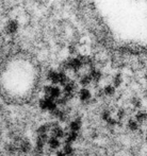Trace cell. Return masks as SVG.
Returning <instances> with one entry per match:
<instances>
[{
    "mask_svg": "<svg viewBox=\"0 0 147 156\" xmlns=\"http://www.w3.org/2000/svg\"><path fill=\"white\" fill-rule=\"evenodd\" d=\"M39 106L42 111L50 112V113H53L56 109H58L57 101L51 100V99L47 98V97H44V98H42L41 100L39 101Z\"/></svg>",
    "mask_w": 147,
    "mask_h": 156,
    "instance_id": "6da1fadb",
    "label": "cell"
},
{
    "mask_svg": "<svg viewBox=\"0 0 147 156\" xmlns=\"http://www.w3.org/2000/svg\"><path fill=\"white\" fill-rule=\"evenodd\" d=\"M44 94L51 100H59L62 96V90L57 85H47L44 87Z\"/></svg>",
    "mask_w": 147,
    "mask_h": 156,
    "instance_id": "7a4b0ae2",
    "label": "cell"
},
{
    "mask_svg": "<svg viewBox=\"0 0 147 156\" xmlns=\"http://www.w3.org/2000/svg\"><path fill=\"white\" fill-rule=\"evenodd\" d=\"M50 134H51L52 137H56L58 139H61V138H64L66 133L64 132L62 126L59 125L58 122H50Z\"/></svg>",
    "mask_w": 147,
    "mask_h": 156,
    "instance_id": "3957f363",
    "label": "cell"
},
{
    "mask_svg": "<svg viewBox=\"0 0 147 156\" xmlns=\"http://www.w3.org/2000/svg\"><path fill=\"white\" fill-rule=\"evenodd\" d=\"M48 135H37L36 137V150L42 151L44 149V147L48 144Z\"/></svg>",
    "mask_w": 147,
    "mask_h": 156,
    "instance_id": "277c9868",
    "label": "cell"
},
{
    "mask_svg": "<svg viewBox=\"0 0 147 156\" xmlns=\"http://www.w3.org/2000/svg\"><path fill=\"white\" fill-rule=\"evenodd\" d=\"M47 146L49 147L51 150H56L57 151V150H59V148L61 147V141H60V139H58V138L50 136L49 139H48Z\"/></svg>",
    "mask_w": 147,
    "mask_h": 156,
    "instance_id": "5b68a950",
    "label": "cell"
},
{
    "mask_svg": "<svg viewBox=\"0 0 147 156\" xmlns=\"http://www.w3.org/2000/svg\"><path fill=\"white\" fill-rule=\"evenodd\" d=\"M77 138H78V133L69 131L68 133H66V135H65V137H64V144H73L77 140Z\"/></svg>",
    "mask_w": 147,
    "mask_h": 156,
    "instance_id": "8992f818",
    "label": "cell"
},
{
    "mask_svg": "<svg viewBox=\"0 0 147 156\" xmlns=\"http://www.w3.org/2000/svg\"><path fill=\"white\" fill-rule=\"evenodd\" d=\"M81 126H82V121H81L80 118H77V119H74L73 121L69 123V131L78 133V132L80 131Z\"/></svg>",
    "mask_w": 147,
    "mask_h": 156,
    "instance_id": "52a82bcc",
    "label": "cell"
},
{
    "mask_svg": "<svg viewBox=\"0 0 147 156\" xmlns=\"http://www.w3.org/2000/svg\"><path fill=\"white\" fill-rule=\"evenodd\" d=\"M78 96H79V99H80L82 102H86V101H89L90 99H91L92 94L87 88H82L79 90Z\"/></svg>",
    "mask_w": 147,
    "mask_h": 156,
    "instance_id": "ba28073f",
    "label": "cell"
},
{
    "mask_svg": "<svg viewBox=\"0 0 147 156\" xmlns=\"http://www.w3.org/2000/svg\"><path fill=\"white\" fill-rule=\"evenodd\" d=\"M37 135H48V133H50V123H45L42 124L37 127L36 131Z\"/></svg>",
    "mask_w": 147,
    "mask_h": 156,
    "instance_id": "9c48e42d",
    "label": "cell"
},
{
    "mask_svg": "<svg viewBox=\"0 0 147 156\" xmlns=\"http://www.w3.org/2000/svg\"><path fill=\"white\" fill-rule=\"evenodd\" d=\"M139 126H140V123L139 122L137 121V119H132V118H131V119H129L128 120V122H127V127H128L129 129H130V131H138V129H139Z\"/></svg>",
    "mask_w": 147,
    "mask_h": 156,
    "instance_id": "30bf717a",
    "label": "cell"
},
{
    "mask_svg": "<svg viewBox=\"0 0 147 156\" xmlns=\"http://www.w3.org/2000/svg\"><path fill=\"white\" fill-rule=\"evenodd\" d=\"M135 119L139 123H144L145 121H147V112L139 111L135 115Z\"/></svg>",
    "mask_w": 147,
    "mask_h": 156,
    "instance_id": "8fae6325",
    "label": "cell"
},
{
    "mask_svg": "<svg viewBox=\"0 0 147 156\" xmlns=\"http://www.w3.org/2000/svg\"><path fill=\"white\" fill-rule=\"evenodd\" d=\"M62 151L65 153V155H66V156H73L75 154V149H74V147L72 146V144H64Z\"/></svg>",
    "mask_w": 147,
    "mask_h": 156,
    "instance_id": "7c38bea8",
    "label": "cell"
},
{
    "mask_svg": "<svg viewBox=\"0 0 147 156\" xmlns=\"http://www.w3.org/2000/svg\"><path fill=\"white\" fill-rule=\"evenodd\" d=\"M20 151L21 152H24V153H27V152H29L30 150H31V144H30L28 140H24L23 142H21V144H20Z\"/></svg>",
    "mask_w": 147,
    "mask_h": 156,
    "instance_id": "4fadbf2b",
    "label": "cell"
},
{
    "mask_svg": "<svg viewBox=\"0 0 147 156\" xmlns=\"http://www.w3.org/2000/svg\"><path fill=\"white\" fill-rule=\"evenodd\" d=\"M104 93L106 96H113L114 93H115V88H114L112 85H107L106 87H105V89H104Z\"/></svg>",
    "mask_w": 147,
    "mask_h": 156,
    "instance_id": "5bb4252c",
    "label": "cell"
},
{
    "mask_svg": "<svg viewBox=\"0 0 147 156\" xmlns=\"http://www.w3.org/2000/svg\"><path fill=\"white\" fill-rule=\"evenodd\" d=\"M101 118H102V120H104V121H108V120H110L111 119V113H110V111H104L102 112V114H101Z\"/></svg>",
    "mask_w": 147,
    "mask_h": 156,
    "instance_id": "9a60e30c",
    "label": "cell"
},
{
    "mask_svg": "<svg viewBox=\"0 0 147 156\" xmlns=\"http://www.w3.org/2000/svg\"><path fill=\"white\" fill-rule=\"evenodd\" d=\"M131 103H132V105L134 107H140L142 104V101H141V99H139V98H133L132 100H131Z\"/></svg>",
    "mask_w": 147,
    "mask_h": 156,
    "instance_id": "2e32d148",
    "label": "cell"
},
{
    "mask_svg": "<svg viewBox=\"0 0 147 156\" xmlns=\"http://www.w3.org/2000/svg\"><path fill=\"white\" fill-rule=\"evenodd\" d=\"M125 116H126V112H125V109H123V108L118 109V112H117V118H118V119H119V120L124 119Z\"/></svg>",
    "mask_w": 147,
    "mask_h": 156,
    "instance_id": "e0dca14e",
    "label": "cell"
},
{
    "mask_svg": "<svg viewBox=\"0 0 147 156\" xmlns=\"http://www.w3.org/2000/svg\"><path fill=\"white\" fill-rule=\"evenodd\" d=\"M107 123H108L109 125H112V126H114V125L117 124V121H116V119H113V118H111L110 120H108V121H107Z\"/></svg>",
    "mask_w": 147,
    "mask_h": 156,
    "instance_id": "ac0fdd59",
    "label": "cell"
},
{
    "mask_svg": "<svg viewBox=\"0 0 147 156\" xmlns=\"http://www.w3.org/2000/svg\"><path fill=\"white\" fill-rule=\"evenodd\" d=\"M54 156H66V155H65V153L63 152L62 150H59V151H57V152H56Z\"/></svg>",
    "mask_w": 147,
    "mask_h": 156,
    "instance_id": "d6986e66",
    "label": "cell"
},
{
    "mask_svg": "<svg viewBox=\"0 0 147 156\" xmlns=\"http://www.w3.org/2000/svg\"><path fill=\"white\" fill-rule=\"evenodd\" d=\"M146 140H147V131H146Z\"/></svg>",
    "mask_w": 147,
    "mask_h": 156,
    "instance_id": "ffe728a7",
    "label": "cell"
}]
</instances>
